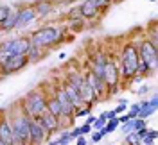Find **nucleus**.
Wrapping results in <instances>:
<instances>
[{
  "label": "nucleus",
  "mask_w": 158,
  "mask_h": 145,
  "mask_svg": "<svg viewBox=\"0 0 158 145\" xmlns=\"http://www.w3.org/2000/svg\"><path fill=\"white\" fill-rule=\"evenodd\" d=\"M59 38H61V30L59 29H56V27H45V29L36 30L29 39H31V47L41 50V48L56 43Z\"/></svg>",
  "instance_id": "obj_5"
},
{
  "label": "nucleus",
  "mask_w": 158,
  "mask_h": 145,
  "mask_svg": "<svg viewBox=\"0 0 158 145\" xmlns=\"http://www.w3.org/2000/svg\"><path fill=\"white\" fill-rule=\"evenodd\" d=\"M54 97L58 99L59 107H61V118H63V116H65V118H72V116H74V111H76V107L72 106V102L69 100L67 93L63 91V88H58Z\"/></svg>",
  "instance_id": "obj_9"
},
{
  "label": "nucleus",
  "mask_w": 158,
  "mask_h": 145,
  "mask_svg": "<svg viewBox=\"0 0 158 145\" xmlns=\"http://www.w3.org/2000/svg\"><path fill=\"white\" fill-rule=\"evenodd\" d=\"M50 9H52L50 2H40V4H36V7H34V13H36V16L38 14H47V13H50Z\"/></svg>",
  "instance_id": "obj_22"
},
{
  "label": "nucleus",
  "mask_w": 158,
  "mask_h": 145,
  "mask_svg": "<svg viewBox=\"0 0 158 145\" xmlns=\"http://www.w3.org/2000/svg\"><path fill=\"white\" fill-rule=\"evenodd\" d=\"M79 133H81V136H85V135H88V133H92V126L85 124L83 127H79Z\"/></svg>",
  "instance_id": "obj_28"
},
{
  "label": "nucleus",
  "mask_w": 158,
  "mask_h": 145,
  "mask_svg": "<svg viewBox=\"0 0 158 145\" xmlns=\"http://www.w3.org/2000/svg\"><path fill=\"white\" fill-rule=\"evenodd\" d=\"M126 143H129V145H140V138L137 136V133H128V135H126Z\"/></svg>",
  "instance_id": "obj_24"
},
{
  "label": "nucleus",
  "mask_w": 158,
  "mask_h": 145,
  "mask_svg": "<svg viewBox=\"0 0 158 145\" xmlns=\"http://www.w3.org/2000/svg\"><path fill=\"white\" fill-rule=\"evenodd\" d=\"M118 126H120L118 118H111V120H108V122H106V126H104V131H106V135H108V133H113V131H115Z\"/></svg>",
  "instance_id": "obj_23"
},
{
  "label": "nucleus",
  "mask_w": 158,
  "mask_h": 145,
  "mask_svg": "<svg viewBox=\"0 0 158 145\" xmlns=\"http://www.w3.org/2000/svg\"><path fill=\"white\" fill-rule=\"evenodd\" d=\"M11 13V9L7 6H0V25H2V22L7 18V14Z\"/></svg>",
  "instance_id": "obj_26"
},
{
  "label": "nucleus",
  "mask_w": 158,
  "mask_h": 145,
  "mask_svg": "<svg viewBox=\"0 0 158 145\" xmlns=\"http://www.w3.org/2000/svg\"><path fill=\"white\" fill-rule=\"evenodd\" d=\"M104 136H106V131H104V127H102V129H99L95 135H92V142H101Z\"/></svg>",
  "instance_id": "obj_27"
},
{
  "label": "nucleus",
  "mask_w": 158,
  "mask_h": 145,
  "mask_svg": "<svg viewBox=\"0 0 158 145\" xmlns=\"http://www.w3.org/2000/svg\"><path fill=\"white\" fill-rule=\"evenodd\" d=\"M20 113L18 116H13L9 120L11 124V131H13V136L15 138H18V140H22L23 143L29 145V124H31V116L20 107Z\"/></svg>",
  "instance_id": "obj_6"
},
{
  "label": "nucleus",
  "mask_w": 158,
  "mask_h": 145,
  "mask_svg": "<svg viewBox=\"0 0 158 145\" xmlns=\"http://www.w3.org/2000/svg\"><path fill=\"white\" fill-rule=\"evenodd\" d=\"M40 124L43 126V129L47 131V133H54V131H58L59 126H61V122H59V118H56V116H52L49 113V111H43L41 115L36 118Z\"/></svg>",
  "instance_id": "obj_13"
},
{
  "label": "nucleus",
  "mask_w": 158,
  "mask_h": 145,
  "mask_svg": "<svg viewBox=\"0 0 158 145\" xmlns=\"http://www.w3.org/2000/svg\"><path fill=\"white\" fill-rule=\"evenodd\" d=\"M0 140L7 145H11V142H13V131H11L9 118H6V116L0 118Z\"/></svg>",
  "instance_id": "obj_17"
},
{
  "label": "nucleus",
  "mask_w": 158,
  "mask_h": 145,
  "mask_svg": "<svg viewBox=\"0 0 158 145\" xmlns=\"http://www.w3.org/2000/svg\"><path fill=\"white\" fill-rule=\"evenodd\" d=\"M148 91H149L148 86H144V88H140V90H138V93H148Z\"/></svg>",
  "instance_id": "obj_35"
},
{
  "label": "nucleus",
  "mask_w": 158,
  "mask_h": 145,
  "mask_svg": "<svg viewBox=\"0 0 158 145\" xmlns=\"http://www.w3.org/2000/svg\"><path fill=\"white\" fill-rule=\"evenodd\" d=\"M22 109L31 116V118H38L43 111H47V99L41 91H31L25 95L22 102Z\"/></svg>",
  "instance_id": "obj_4"
},
{
  "label": "nucleus",
  "mask_w": 158,
  "mask_h": 145,
  "mask_svg": "<svg viewBox=\"0 0 158 145\" xmlns=\"http://www.w3.org/2000/svg\"><path fill=\"white\" fill-rule=\"evenodd\" d=\"M56 142H58V145H69L72 140H70L69 133H61V135H59V138L56 140Z\"/></svg>",
  "instance_id": "obj_25"
},
{
  "label": "nucleus",
  "mask_w": 158,
  "mask_h": 145,
  "mask_svg": "<svg viewBox=\"0 0 158 145\" xmlns=\"http://www.w3.org/2000/svg\"><path fill=\"white\" fill-rule=\"evenodd\" d=\"M85 115H90V107H88V109H79V111H74V118H76V116H85Z\"/></svg>",
  "instance_id": "obj_31"
},
{
  "label": "nucleus",
  "mask_w": 158,
  "mask_h": 145,
  "mask_svg": "<svg viewBox=\"0 0 158 145\" xmlns=\"http://www.w3.org/2000/svg\"><path fill=\"white\" fill-rule=\"evenodd\" d=\"M77 93H79V97H81V100H83V104L97 100L94 90H92V86H90V83L86 81V77H83V81H81V84H79V88H77Z\"/></svg>",
  "instance_id": "obj_14"
},
{
  "label": "nucleus",
  "mask_w": 158,
  "mask_h": 145,
  "mask_svg": "<svg viewBox=\"0 0 158 145\" xmlns=\"http://www.w3.org/2000/svg\"><path fill=\"white\" fill-rule=\"evenodd\" d=\"M118 79H120V75H118L117 63L111 61V59H108V61H106V66H104V74H102V81H104L106 88L110 90V93H115V91H117Z\"/></svg>",
  "instance_id": "obj_7"
},
{
  "label": "nucleus",
  "mask_w": 158,
  "mask_h": 145,
  "mask_svg": "<svg viewBox=\"0 0 158 145\" xmlns=\"http://www.w3.org/2000/svg\"><path fill=\"white\" fill-rule=\"evenodd\" d=\"M81 14L85 16V18H92V16H95V13H97V7H95V4H94V0H85V4L81 6Z\"/></svg>",
  "instance_id": "obj_19"
},
{
  "label": "nucleus",
  "mask_w": 158,
  "mask_h": 145,
  "mask_svg": "<svg viewBox=\"0 0 158 145\" xmlns=\"http://www.w3.org/2000/svg\"><path fill=\"white\" fill-rule=\"evenodd\" d=\"M0 145H7V143H4V142H2V140H0Z\"/></svg>",
  "instance_id": "obj_36"
},
{
  "label": "nucleus",
  "mask_w": 158,
  "mask_h": 145,
  "mask_svg": "<svg viewBox=\"0 0 158 145\" xmlns=\"http://www.w3.org/2000/svg\"><path fill=\"white\" fill-rule=\"evenodd\" d=\"M36 18V13H34V7H23L16 13V25L15 29H22V27H27L29 23H32Z\"/></svg>",
  "instance_id": "obj_12"
},
{
  "label": "nucleus",
  "mask_w": 158,
  "mask_h": 145,
  "mask_svg": "<svg viewBox=\"0 0 158 145\" xmlns=\"http://www.w3.org/2000/svg\"><path fill=\"white\" fill-rule=\"evenodd\" d=\"M106 56L104 54H97L95 58L92 59V68H90V74L97 75V77L102 79V74H104V66H106Z\"/></svg>",
  "instance_id": "obj_15"
},
{
  "label": "nucleus",
  "mask_w": 158,
  "mask_h": 145,
  "mask_svg": "<svg viewBox=\"0 0 158 145\" xmlns=\"http://www.w3.org/2000/svg\"><path fill=\"white\" fill-rule=\"evenodd\" d=\"M47 111H49L52 116L61 118V107H59V102H58V99H56V97L47 99Z\"/></svg>",
  "instance_id": "obj_20"
},
{
  "label": "nucleus",
  "mask_w": 158,
  "mask_h": 145,
  "mask_svg": "<svg viewBox=\"0 0 158 145\" xmlns=\"http://www.w3.org/2000/svg\"><path fill=\"white\" fill-rule=\"evenodd\" d=\"M15 25H16V13H9L7 14V18L2 22V29H6V30H11V29H15Z\"/></svg>",
  "instance_id": "obj_21"
},
{
  "label": "nucleus",
  "mask_w": 158,
  "mask_h": 145,
  "mask_svg": "<svg viewBox=\"0 0 158 145\" xmlns=\"http://www.w3.org/2000/svg\"><path fill=\"white\" fill-rule=\"evenodd\" d=\"M94 122H95V116L88 115V118H86V124H88V126H94Z\"/></svg>",
  "instance_id": "obj_34"
},
{
  "label": "nucleus",
  "mask_w": 158,
  "mask_h": 145,
  "mask_svg": "<svg viewBox=\"0 0 158 145\" xmlns=\"http://www.w3.org/2000/svg\"><path fill=\"white\" fill-rule=\"evenodd\" d=\"M85 77H86V81L90 83V86H92V90H94V93H95V99H97V100L106 97V90H108V88H106V84H104L102 79L97 77V75H94V74H90V72L85 75Z\"/></svg>",
  "instance_id": "obj_11"
},
{
  "label": "nucleus",
  "mask_w": 158,
  "mask_h": 145,
  "mask_svg": "<svg viewBox=\"0 0 158 145\" xmlns=\"http://www.w3.org/2000/svg\"><path fill=\"white\" fill-rule=\"evenodd\" d=\"M120 65H122V77L124 79H131L133 75L138 74V52L137 47L133 43H128L122 48V56H120Z\"/></svg>",
  "instance_id": "obj_3"
},
{
  "label": "nucleus",
  "mask_w": 158,
  "mask_h": 145,
  "mask_svg": "<svg viewBox=\"0 0 158 145\" xmlns=\"http://www.w3.org/2000/svg\"><path fill=\"white\" fill-rule=\"evenodd\" d=\"M156 95H153L151 99V102H140V111H138V116L137 118H142V120H146L148 116H151L155 111H156Z\"/></svg>",
  "instance_id": "obj_16"
},
{
  "label": "nucleus",
  "mask_w": 158,
  "mask_h": 145,
  "mask_svg": "<svg viewBox=\"0 0 158 145\" xmlns=\"http://www.w3.org/2000/svg\"><path fill=\"white\" fill-rule=\"evenodd\" d=\"M126 107H128V104H126V102H120V106H118L117 109H113V113H115V115H120L122 111H126Z\"/></svg>",
  "instance_id": "obj_30"
},
{
  "label": "nucleus",
  "mask_w": 158,
  "mask_h": 145,
  "mask_svg": "<svg viewBox=\"0 0 158 145\" xmlns=\"http://www.w3.org/2000/svg\"><path fill=\"white\" fill-rule=\"evenodd\" d=\"M69 136H70V140H76V138H79V136H81V133H79V127L72 129V131L69 133Z\"/></svg>",
  "instance_id": "obj_29"
},
{
  "label": "nucleus",
  "mask_w": 158,
  "mask_h": 145,
  "mask_svg": "<svg viewBox=\"0 0 158 145\" xmlns=\"http://www.w3.org/2000/svg\"><path fill=\"white\" fill-rule=\"evenodd\" d=\"M31 48V39L25 36L0 43V66L13 56H25Z\"/></svg>",
  "instance_id": "obj_1"
},
{
  "label": "nucleus",
  "mask_w": 158,
  "mask_h": 145,
  "mask_svg": "<svg viewBox=\"0 0 158 145\" xmlns=\"http://www.w3.org/2000/svg\"><path fill=\"white\" fill-rule=\"evenodd\" d=\"M61 88H63V91L67 93V97H69V100L72 102V106H74V107H81V106H83V100H81V97H79L77 90H76V88L72 86V84H69V83L65 81V83H63V86H61Z\"/></svg>",
  "instance_id": "obj_18"
},
{
  "label": "nucleus",
  "mask_w": 158,
  "mask_h": 145,
  "mask_svg": "<svg viewBox=\"0 0 158 145\" xmlns=\"http://www.w3.org/2000/svg\"><path fill=\"white\" fill-rule=\"evenodd\" d=\"M49 135L43 126L40 124L36 118H31V124H29V145H41L45 142V136Z\"/></svg>",
  "instance_id": "obj_8"
},
{
  "label": "nucleus",
  "mask_w": 158,
  "mask_h": 145,
  "mask_svg": "<svg viewBox=\"0 0 158 145\" xmlns=\"http://www.w3.org/2000/svg\"><path fill=\"white\" fill-rule=\"evenodd\" d=\"M27 63H29L27 54H25V56H13V58H9L0 68H2L4 74H13V72H16V70H20V68H23Z\"/></svg>",
  "instance_id": "obj_10"
},
{
  "label": "nucleus",
  "mask_w": 158,
  "mask_h": 145,
  "mask_svg": "<svg viewBox=\"0 0 158 145\" xmlns=\"http://www.w3.org/2000/svg\"><path fill=\"white\" fill-rule=\"evenodd\" d=\"M11 145H27V143H23L22 140H18V138H15V136H13V142H11Z\"/></svg>",
  "instance_id": "obj_32"
},
{
  "label": "nucleus",
  "mask_w": 158,
  "mask_h": 145,
  "mask_svg": "<svg viewBox=\"0 0 158 145\" xmlns=\"http://www.w3.org/2000/svg\"><path fill=\"white\" fill-rule=\"evenodd\" d=\"M138 52V72L142 74H149L156 68V61H158V54H156V47H153L148 39H144L140 45L137 47Z\"/></svg>",
  "instance_id": "obj_2"
},
{
  "label": "nucleus",
  "mask_w": 158,
  "mask_h": 145,
  "mask_svg": "<svg viewBox=\"0 0 158 145\" xmlns=\"http://www.w3.org/2000/svg\"><path fill=\"white\" fill-rule=\"evenodd\" d=\"M77 140V143L76 145H86V140H85V136H79V138H76Z\"/></svg>",
  "instance_id": "obj_33"
}]
</instances>
